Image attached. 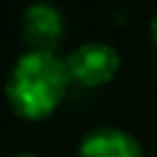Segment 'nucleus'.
<instances>
[{
    "mask_svg": "<svg viewBox=\"0 0 157 157\" xmlns=\"http://www.w3.org/2000/svg\"><path fill=\"white\" fill-rule=\"evenodd\" d=\"M150 34H152V42H155V47H157V12H155L152 20H150Z\"/></svg>",
    "mask_w": 157,
    "mask_h": 157,
    "instance_id": "39448f33",
    "label": "nucleus"
},
{
    "mask_svg": "<svg viewBox=\"0 0 157 157\" xmlns=\"http://www.w3.org/2000/svg\"><path fill=\"white\" fill-rule=\"evenodd\" d=\"M20 29L32 52H54L66 34V20L52 2H32L22 12Z\"/></svg>",
    "mask_w": 157,
    "mask_h": 157,
    "instance_id": "7ed1b4c3",
    "label": "nucleus"
},
{
    "mask_svg": "<svg viewBox=\"0 0 157 157\" xmlns=\"http://www.w3.org/2000/svg\"><path fill=\"white\" fill-rule=\"evenodd\" d=\"M66 66H69L71 81H76L81 86H101L115 76V71L120 66V54L108 42L86 39L69 52Z\"/></svg>",
    "mask_w": 157,
    "mask_h": 157,
    "instance_id": "f03ea898",
    "label": "nucleus"
},
{
    "mask_svg": "<svg viewBox=\"0 0 157 157\" xmlns=\"http://www.w3.org/2000/svg\"><path fill=\"white\" fill-rule=\"evenodd\" d=\"M78 157H142L137 137L115 125H98L78 142Z\"/></svg>",
    "mask_w": 157,
    "mask_h": 157,
    "instance_id": "20e7f679",
    "label": "nucleus"
},
{
    "mask_svg": "<svg viewBox=\"0 0 157 157\" xmlns=\"http://www.w3.org/2000/svg\"><path fill=\"white\" fill-rule=\"evenodd\" d=\"M71 74L66 59L56 52H32L20 54L7 76V101L12 110L22 118L37 120L49 115L66 96Z\"/></svg>",
    "mask_w": 157,
    "mask_h": 157,
    "instance_id": "f257e3e1",
    "label": "nucleus"
},
{
    "mask_svg": "<svg viewBox=\"0 0 157 157\" xmlns=\"http://www.w3.org/2000/svg\"><path fill=\"white\" fill-rule=\"evenodd\" d=\"M12 157H39V155H34V152H15Z\"/></svg>",
    "mask_w": 157,
    "mask_h": 157,
    "instance_id": "423d86ee",
    "label": "nucleus"
}]
</instances>
